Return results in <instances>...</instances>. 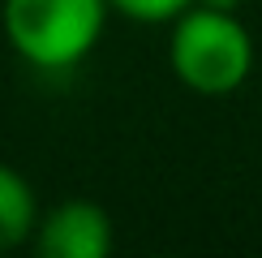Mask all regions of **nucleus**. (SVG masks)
<instances>
[{"label":"nucleus","mask_w":262,"mask_h":258,"mask_svg":"<svg viewBox=\"0 0 262 258\" xmlns=\"http://www.w3.org/2000/svg\"><path fill=\"white\" fill-rule=\"evenodd\" d=\"M193 5H206V9H224V13H241L245 0H193Z\"/></svg>","instance_id":"nucleus-6"},{"label":"nucleus","mask_w":262,"mask_h":258,"mask_svg":"<svg viewBox=\"0 0 262 258\" xmlns=\"http://www.w3.org/2000/svg\"><path fill=\"white\" fill-rule=\"evenodd\" d=\"M39 224V198L17 168L0 164V250L30 241Z\"/></svg>","instance_id":"nucleus-4"},{"label":"nucleus","mask_w":262,"mask_h":258,"mask_svg":"<svg viewBox=\"0 0 262 258\" xmlns=\"http://www.w3.org/2000/svg\"><path fill=\"white\" fill-rule=\"evenodd\" d=\"M107 13V0H5L0 22L9 48L26 64L60 73L95 52Z\"/></svg>","instance_id":"nucleus-2"},{"label":"nucleus","mask_w":262,"mask_h":258,"mask_svg":"<svg viewBox=\"0 0 262 258\" xmlns=\"http://www.w3.org/2000/svg\"><path fill=\"white\" fill-rule=\"evenodd\" d=\"M121 17L129 22H146V26H159V22H172L177 13L193 5V0H107Z\"/></svg>","instance_id":"nucleus-5"},{"label":"nucleus","mask_w":262,"mask_h":258,"mask_svg":"<svg viewBox=\"0 0 262 258\" xmlns=\"http://www.w3.org/2000/svg\"><path fill=\"white\" fill-rule=\"evenodd\" d=\"M35 250L43 258H103L112 250V215L99 202L69 198L39 215Z\"/></svg>","instance_id":"nucleus-3"},{"label":"nucleus","mask_w":262,"mask_h":258,"mask_svg":"<svg viewBox=\"0 0 262 258\" xmlns=\"http://www.w3.org/2000/svg\"><path fill=\"white\" fill-rule=\"evenodd\" d=\"M168 64L193 95L224 99L241 91L245 78L254 73V35L236 13L189 5L185 13L172 17Z\"/></svg>","instance_id":"nucleus-1"}]
</instances>
